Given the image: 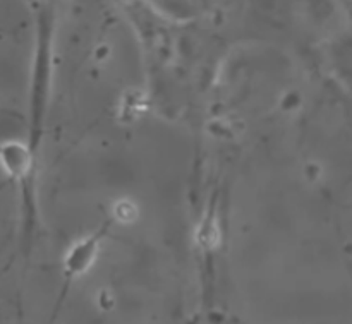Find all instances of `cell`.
<instances>
[{
    "label": "cell",
    "mask_w": 352,
    "mask_h": 324,
    "mask_svg": "<svg viewBox=\"0 0 352 324\" xmlns=\"http://www.w3.org/2000/svg\"><path fill=\"white\" fill-rule=\"evenodd\" d=\"M109 227L110 222L103 223L95 233L81 239L67 251L64 257V270H62L65 280L71 281L74 278L82 277L95 264L103 239H105L107 232H109Z\"/></svg>",
    "instance_id": "cell-1"
},
{
    "label": "cell",
    "mask_w": 352,
    "mask_h": 324,
    "mask_svg": "<svg viewBox=\"0 0 352 324\" xmlns=\"http://www.w3.org/2000/svg\"><path fill=\"white\" fill-rule=\"evenodd\" d=\"M50 50H48V34L43 33L40 36V47L36 51V69H34V84H33V139H31V150H34V132L41 124V113H43V103L47 98L48 88V72H50Z\"/></svg>",
    "instance_id": "cell-2"
},
{
    "label": "cell",
    "mask_w": 352,
    "mask_h": 324,
    "mask_svg": "<svg viewBox=\"0 0 352 324\" xmlns=\"http://www.w3.org/2000/svg\"><path fill=\"white\" fill-rule=\"evenodd\" d=\"M34 154L31 146L21 141H7L0 144V163L14 178L24 181L33 170Z\"/></svg>",
    "instance_id": "cell-3"
}]
</instances>
